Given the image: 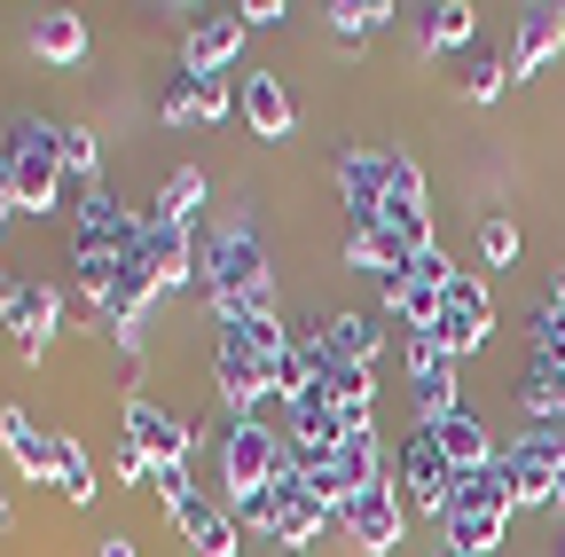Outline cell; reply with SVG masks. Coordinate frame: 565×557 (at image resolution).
I'll return each mask as SVG.
<instances>
[{
    "label": "cell",
    "instance_id": "obj_32",
    "mask_svg": "<svg viewBox=\"0 0 565 557\" xmlns=\"http://www.w3.org/2000/svg\"><path fill=\"white\" fill-rule=\"evenodd\" d=\"M63 173L95 189V173H103V133L95 126H63Z\"/></svg>",
    "mask_w": 565,
    "mask_h": 557
},
{
    "label": "cell",
    "instance_id": "obj_42",
    "mask_svg": "<svg viewBox=\"0 0 565 557\" xmlns=\"http://www.w3.org/2000/svg\"><path fill=\"white\" fill-rule=\"evenodd\" d=\"M0 518H9V503H0Z\"/></svg>",
    "mask_w": 565,
    "mask_h": 557
},
{
    "label": "cell",
    "instance_id": "obj_27",
    "mask_svg": "<svg viewBox=\"0 0 565 557\" xmlns=\"http://www.w3.org/2000/svg\"><path fill=\"white\" fill-rule=\"evenodd\" d=\"M338 471H345L353 495H362V486H385V479H393V456L377 448V425H362V432H345V440H338Z\"/></svg>",
    "mask_w": 565,
    "mask_h": 557
},
{
    "label": "cell",
    "instance_id": "obj_28",
    "mask_svg": "<svg viewBox=\"0 0 565 557\" xmlns=\"http://www.w3.org/2000/svg\"><path fill=\"white\" fill-rule=\"evenodd\" d=\"M322 17H330V32H338V40L353 47V40H370L377 24H393L401 9H393V0H330V9H322Z\"/></svg>",
    "mask_w": 565,
    "mask_h": 557
},
{
    "label": "cell",
    "instance_id": "obj_5",
    "mask_svg": "<svg viewBox=\"0 0 565 557\" xmlns=\"http://www.w3.org/2000/svg\"><path fill=\"white\" fill-rule=\"evenodd\" d=\"M393 486H401L408 518H448L456 463H448V448H440V432H433V425H416V432L401 440V456H393Z\"/></svg>",
    "mask_w": 565,
    "mask_h": 557
},
{
    "label": "cell",
    "instance_id": "obj_29",
    "mask_svg": "<svg viewBox=\"0 0 565 557\" xmlns=\"http://www.w3.org/2000/svg\"><path fill=\"white\" fill-rule=\"evenodd\" d=\"M503 534H511V518H463V511H448V518H440V542H448L456 557H487Z\"/></svg>",
    "mask_w": 565,
    "mask_h": 557
},
{
    "label": "cell",
    "instance_id": "obj_30",
    "mask_svg": "<svg viewBox=\"0 0 565 557\" xmlns=\"http://www.w3.org/2000/svg\"><path fill=\"white\" fill-rule=\"evenodd\" d=\"M463 103H503L511 95V55H463Z\"/></svg>",
    "mask_w": 565,
    "mask_h": 557
},
{
    "label": "cell",
    "instance_id": "obj_6",
    "mask_svg": "<svg viewBox=\"0 0 565 557\" xmlns=\"http://www.w3.org/2000/svg\"><path fill=\"white\" fill-rule=\"evenodd\" d=\"M212 393H221V408L236 416V425H267L275 385H267V362H259L252 338H236V330L212 338Z\"/></svg>",
    "mask_w": 565,
    "mask_h": 557
},
{
    "label": "cell",
    "instance_id": "obj_31",
    "mask_svg": "<svg viewBox=\"0 0 565 557\" xmlns=\"http://www.w3.org/2000/svg\"><path fill=\"white\" fill-rule=\"evenodd\" d=\"M55 495L71 503V511H87L95 503V463H87V448L63 432V463H55Z\"/></svg>",
    "mask_w": 565,
    "mask_h": 557
},
{
    "label": "cell",
    "instance_id": "obj_25",
    "mask_svg": "<svg viewBox=\"0 0 565 557\" xmlns=\"http://www.w3.org/2000/svg\"><path fill=\"white\" fill-rule=\"evenodd\" d=\"M433 432H440V448H448V463H456V471H487L494 456H503V448H494V432H487V416H479V408H456L448 425H433Z\"/></svg>",
    "mask_w": 565,
    "mask_h": 557
},
{
    "label": "cell",
    "instance_id": "obj_7",
    "mask_svg": "<svg viewBox=\"0 0 565 557\" xmlns=\"http://www.w3.org/2000/svg\"><path fill=\"white\" fill-rule=\"evenodd\" d=\"M275 463H282V425H275V416H267V425H228V432H221V486H228V511L267 495Z\"/></svg>",
    "mask_w": 565,
    "mask_h": 557
},
{
    "label": "cell",
    "instance_id": "obj_21",
    "mask_svg": "<svg viewBox=\"0 0 565 557\" xmlns=\"http://www.w3.org/2000/svg\"><path fill=\"white\" fill-rule=\"evenodd\" d=\"M557 47H565V9H526L519 40H511V79H534Z\"/></svg>",
    "mask_w": 565,
    "mask_h": 557
},
{
    "label": "cell",
    "instance_id": "obj_23",
    "mask_svg": "<svg viewBox=\"0 0 565 557\" xmlns=\"http://www.w3.org/2000/svg\"><path fill=\"white\" fill-rule=\"evenodd\" d=\"M315 330L330 338V354H338V362H362V369H377V354H385V330H377L370 314H353V307H338V314H322Z\"/></svg>",
    "mask_w": 565,
    "mask_h": 557
},
{
    "label": "cell",
    "instance_id": "obj_14",
    "mask_svg": "<svg viewBox=\"0 0 565 557\" xmlns=\"http://www.w3.org/2000/svg\"><path fill=\"white\" fill-rule=\"evenodd\" d=\"M338 259L385 283V275H408V259H416V251H408V244H401V236H393L377 213H353V221H345V244H338Z\"/></svg>",
    "mask_w": 565,
    "mask_h": 557
},
{
    "label": "cell",
    "instance_id": "obj_9",
    "mask_svg": "<svg viewBox=\"0 0 565 557\" xmlns=\"http://www.w3.org/2000/svg\"><path fill=\"white\" fill-rule=\"evenodd\" d=\"M503 486H511V503L519 511H534V503H550V479H557V463H565V432H542V425H526L503 456Z\"/></svg>",
    "mask_w": 565,
    "mask_h": 557
},
{
    "label": "cell",
    "instance_id": "obj_24",
    "mask_svg": "<svg viewBox=\"0 0 565 557\" xmlns=\"http://www.w3.org/2000/svg\"><path fill=\"white\" fill-rule=\"evenodd\" d=\"M24 47H32L40 63H87V17H71V9H47V17H32Z\"/></svg>",
    "mask_w": 565,
    "mask_h": 557
},
{
    "label": "cell",
    "instance_id": "obj_19",
    "mask_svg": "<svg viewBox=\"0 0 565 557\" xmlns=\"http://www.w3.org/2000/svg\"><path fill=\"white\" fill-rule=\"evenodd\" d=\"M228 110H236V87H228V79H189V72H181V79H166V95H158V118H166V126H221Z\"/></svg>",
    "mask_w": 565,
    "mask_h": 557
},
{
    "label": "cell",
    "instance_id": "obj_20",
    "mask_svg": "<svg viewBox=\"0 0 565 557\" xmlns=\"http://www.w3.org/2000/svg\"><path fill=\"white\" fill-rule=\"evenodd\" d=\"M385 314L408 330V338H424V330H440V283H424V275H385Z\"/></svg>",
    "mask_w": 565,
    "mask_h": 557
},
{
    "label": "cell",
    "instance_id": "obj_26",
    "mask_svg": "<svg viewBox=\"0 0 565 557\" xmlns=\"http://www.w3.org/2000/svg\"><path fill=\"white\" fill-rule=\"evenodd\" d=\"M196 204H204V165H173L141 221H158V228H196Z\"/></svg>",
    "mask_w": 565,
    "mask_h": 557
},
{
    "label": "cell",
    "instance_id": "obj_17",
    "mask_svg": "<svg viewBox=\"0 0 565 557\" xmlns=\"http://www.w3.org/2000/svg\"><path fill=\"white\" fill-rule=\"evenodd\" d=\"M236 110L252 126V142H291V126H299V110H291V95H282L275 72H244L236 79Z\"/></svg>",
    "mask_w": 565,
    "mask_h": 557
},
{
    "label": "cell",
    "instance_id": "obj_40",
    "mask_svg": "<svg viewBox=\"0 0 565 557\" xmlns=\"http://www.w3.org/2000/svg\"><path fill=\"white\" fill-rule=\"evenodd\" d=\"M9 213H17V204H9V189H0V228H9Z\"/></svg>",
    "mask_w": 565,
    "mask_h": 557
},
{
    "label": "cell",
    "instance_id": "obj_38",
    "mask_svg": "<svg viewBox=\"0 0 565 557\" xmlns=\"http://www.w3.org/2000/svg\"><path fill=\"white\" fill-rule=\"evenodd\" d=\"M542 307H550V314H557V322H565V267H557V275H550V299H542Z\"/></svg>",
    "mask_w": 565,
    "mask_h": 557
},
{
    "label": "cell",
    "instance_id": "obj_37",
    "mask_svg": "<svg viewBox=\"0 0 565 557\" xmlns=\"http://www.w3.org/2000/svg\"><path fill=\"white\" fill-rule=\"evenodd\" d=\"M95 557H141V549H134L126 534H103V542H95Z\"/></svg>",
    "mask_w": 565,
    "mask_h": 557
},
{
    "label": "cell",
    "instance_id": "obj_41",
    "mask_svg": "<svg viewBox=\"0 0 565 557\" xmlns=\"http://www.w3.org/2000/svg\"><path fill=\"white\" fill-rule=\"evenodd\" d=\"M0 307H9V275H0Z\"/></svg>",
    "mask_w": 565,
    "mask_h": 557
},
{
    "label": "cell",
    "instance_id": "obj_4",
    "mask_svg": "<svg viewBox=\"0 0 565 557\" xmlns=\"http://www.w3.org/2000/svg\"><path fill=\"white\" fill-rule=\"evenodd\" d=\"M9 150H17L9 204H24V213H55V196H63V126L55 118H17L9 126Z\"/></svg>",
    "mask_w": 565,
    "mask_h": 557
},
{
    "label": "cell",
    "instance_id": "obj_13",
    "mask_svg": "<svg viewBox=\"0 0 565 557\" xmlns=\"http://www.w3.org/2000/svg\"><path fill=\"white\" fill-rule=\"evenodd\" d=\"M0 456H9L24 479H47L55 486V463H63V432H47V425H32V416L9 400L0 408Z\"/></svg>",
    "mask_w": 565,
    "mask_h": 557
},
{
    "label": "cell",
    "instance_id": "obj_22",
    "mask_svg": "<svg viewBox=\"0 0 565 557\" xmlns=\"http://www.w3.org/2000/svg\"><path fill=\"white\" fill-rule=\"evenodd\" d=\"M479 32V9L471 0H433V9H416V40L433 47V55H463Z\"/></svg>",
    "mask_w": 565,
    "mask_h": 557
},
{
    "label": "cell",
    "instance_id": "obj_12",
    "mask_svg": "<svg viewBox=\"0 0 565 557\" xmlns=\"http://www.w3.org/2000/svg\"><path fill=\"white\" fill-rule=\"evenodd\" d=\"M126 440L150 463H189V448H196V432L181 425V416L158 408V400H141V393H126Z\"/></svg>",
    "mask_w": 565,
    "mask_h": 557
},
{
    "label": "cell",
    "instance_id": "obj_18",
    "mask_svg": "<svg viewBox=\"0 0 565 557\" xmlns=\"http://www.w3.org/2000/svg\"><path fill=\"white\" fill-rule=\"evenodd\" d=\"M173 534L189 542V557H236V549H244L236 511H228V503H212V495L181 503V511H173Z\"/></svg>",
    "mask_w": 565,
    "mask_h": 557
},
{
    "label": "cell",
    "instance_id": "obj_3",
    "mask_svg": "<svg viewBox=\"0 0 565 557\" xmlns=\"http://www.w3.org/2000/svg\"><path fill=\"white\" fill-rule=\"evenodd\" d=\"M134 244H141V213H126V204L95 181V189H79V204H71V267H126L134 259Z\"/></svg>",
    "mask_w": 565,
    "mask_h": 557
},
{
    "label": "cell",
    "instance_id": "obj_11",
    "mask_svg": "<svg viewBox=\"0 0 565 557\" xmlns=\"http://www.w3.org/2000/svg\"><path fill=\"white\" fill-rule=\"evenodd\" d=\"M55 322H63V291L55 283H9V307H0V330L24 362H40L55 345Z\"/></svg>",
    "mask_w": 565,
    "mask_h": 557
},
{
    "label": "cell",
    "instance_id": "obj_36",
    "mask_svg": "<svg viewBox=\"0 0 565 557\" xmlns=\"http://www.w3.org/2000/svg\"><path fill=\"white\" fill-rule=\"evenodd\" d=\"M236 17H244V32H267V24H282L291 9H282V0H236Z\"/></svg>",
    "mask_w": 565,
    "mask_h": 557
},
{
    "label": "cell",
    "instance_id": "obj_10",
    "mask_svg": "<svg viewBox=\"0 0 565 557\" xmlns=\"http://www.w3.org/2000/svg\"><path fill=\"white\" fill-rule=\"evenodd\" d=\"M487 322H494V299H487V283H479V275H448V283H440V345H448V354L456 362H471L479 354V345H487Z\"/></svg>",
    "mask_w": 565,
    "mask_h": 557
},
{
    "label": "cell",
    "instance_id": "obj_15",
    "mask_svg": "<svg viewBox=\"0 0 565 557\" xmlns=\"http://www.w3.org/2000/svg\"><path fill=\"white\" fill-rule=\"evenodd\" d=\"M236 47H244V17L221 9V17H204V24L181 32V72L189 79H221L228 63H236Z\"/></svg>",
    "mask_w": 565,
    "mask_h": 557
},
{
    "label": "cell",
    "instance_id": "obj_2",
    "mask_svg": "<svg viewBox=\"0 0 565 557\" xmlns=\"http://www.w3.org/2000/svg\"><path fill=\"white\" fill-rule=\"evenodd\" d=\"M338 196H345V221H353V213H377L408 251H433L424 173H416L401 150H345V158H338Z\"/></svg>",
    "mask_w": 565,
    "mask_h": 557
},
{
    "label": "cell",
    "instance_id": "obj_33",
    "mask_svg": "<svg viewBox=\"0 0 565 557\" xmlns=\"http://www.w3.org/2000/svg\"><path fill=\"white\" fill-rule=\"evenodd\" d=\"M150 486H158V503H166V518H173L181 503H196V479H189V463H158V471H150Z\"/></svg>",
    "mask_w": 565,
    "mask_h": 557
},
{
    "label": "cell",
    "instance_id": "obj_39",
    "mask_svg": "<svg viewBox=\"0 0 565 557\" xmlns=\"http://www.w3.org/2000/svg\"><path fill=\"white\" fill-rule=\"evenodd\" d=\"M550 511H565V463H557V479H550Z\"/></svg>",
    "mask_w": 565,
    "mask_h": 557
},
{
    "label": "cell",
    "instance_id": "obj_34",
    "mask_svg": "<svg viewBox=\"0 0 565 557\" xmlns=\"http://www.w3.org/2000/svg\"><path fill=\"white\" fill-rule=\"evenodd\" d=\"M110 471H118V486H150V471H158V463H150V456H141V448L118 432V448H110Z\"/></svg>",
    "mask_w": 565,
    "mask_h": 557
},
{
    "label": "cell",
    "instance_id": "obj_1",
    "mask_svg": "<svg viewBox=\"0 0 565 557\" xmlns=\"http://www.w3.org/2000/svg\"><path fill=\"white\" fill-rule=\"evenodd\" d=\"M196 291L204 307L221 314V330H252L275 314V267H267V244L244 228V221H221L196 236Z\"/></svg>",
    "mask_w": 565,
    "mask_h": 557
},
{
    "label": "cell",
    "instance_id": "obj_8",
    "mask_svg": "<svg viewBox=\"0 0 565 557\" xmlns=\"http://www.w3.org/2000/svg\"><path fill=\"white\" fill-rule=\"evenodd\" d=\"M338 526L353 534V549H362V557H393V549L408 542V503H401V486L385 479V486H362V495H345Z\"/></svg>",
    "mask_w": 565,
    "mask_h": 557
},
{
    "label": "cell",
    "instance_id": "obj_35",
    "mask_svg": "<svg viewBox=\"0 0 565 557\" xmlns=\"http://www.w3.org/2000/svg\"><path fill=\"white\" fill-rule=\"evenodd\" d=\"M479 251H487V267H511V259H519V228H511V221H487V228H479Z\"/></svg>",
    "mask_w": 565,
    "mask_h": 557
},
{
    "label": "cell",
    "instance_id": "obj_43",
    "mask_svg": "<svg viewBox=\"0 0 565 557\" xmlns=\"http://www.w3.org/2000/svg\"><path fill=\"white\" fill-rule=\"evenodd\" d=\"M557 557H565V542H557Z\"/></svg>",
    "mask_w": 565,
    "mask_h": 557
},
{
    "label": "cell",
    "instance_id": "obj_16",
    "mask_svg": "<svg viewBox=\"0 0 565 557\" xmlns=\"http://www.w3.org/2000/svg\"><path fill=\"white\" fill-rule=\"evenodd\" d=\"M141 267H150L158 299H166V291H189V283H196V228H158V221H141Z\"/></svg>",
    "mask_w": 565,
    "mask_h": 557
}]
</instances>
